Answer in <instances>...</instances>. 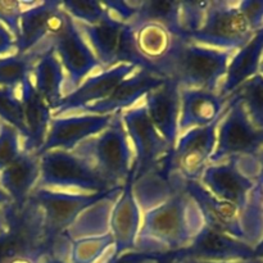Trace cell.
I'll return each instance as SVG.
<instances>
[{"mask_svg":"<svg viewBox=\"0 0 263 263\" xmlns=\"http://www.w3.org/2000/svg\"><path fill=\"white\" fill-rule=\"evenodd\" d=\"M225 112L211 125L192 128L177 139L172 152L171 167L186 181H199L210 164V158L216 148L218 123Z\"/></svg>","mask_w":263,"mask_h":263,"instance_id":"obj_12","label":"cell"},{"mask_svg":"<svg viewBox=\"0 0 263 263\" xmlns=\"http://www.w3.org/2000/svg\"><path fill=\"white\" fill-rule=\"evenodd\" d=\"M263 149V128L253 125L243 104L228 98V108L217 127L216 148L210 164L220 163L233 157H256Z\"/></svg>","mask_w":263,"mask_h":263,"instance_id":"obj_8","label":"cell"},{"mask_svg":"<svg viewBox=\"0 0 263 263\" xmlns=\"http://www.w3.org/2000/svg\"><path fill=\"white\" fill-rule=\"evenodd\" d=\"M18 90L20 89L0 87V120L17 128L23 141L27 138V128Z\"/></svg>","mask_w":263,"mask_h":263,"instance_id":"obj_32","label":"cell"},{"mask_svg":"<svg viewBox=\"0 0 263 263\" xmlns=\"http://www.w3.org/2000/svg\"><path fill=\"white\" fill-rule=\"evenodd\" d=\"M122 187H116V189L110 190L107 197L85 210L76 218V221L69 226L68 230L64 233L63 240L71 244L72 241L82 238L102 236L109 234L110 213H112L113 205L122 193Z\"/></svg>","mask_w":263,"mask_h":263,"instance_id":"obj_27","label":"cell"},{"mask_svg":"<svg viewBox=\"0 0 263 263\" xmlns=\"http://www.w3.org/2000/svg\"><path fill=\"white\" fill-rule=\"evenodd\" d=\"M113 115H84L53 117L39 156L50 151L72 152L79 144L98 135L109 126Z\"/></svg>","mask_w":263,"mask_h":263,"instance_id":"obj_15","label":"cell"},{"mask_svg":"<svg viewBox=\"0 0 263 263\" xmlns=\"http://www.w3.org/2000/svg\"><path fill=\"white\" fill-rule=\"evenodd\" d=\"M259 73L263 76V57H262V61H261V66H259Z\"/></svg>","mask_w":263,"mask_h":263,"instance_id":"obj_48","label":"cell"},{"mask_svg":"<svg viewBox=\"0 0 263 263\" xmlns=\"http://www.w3.org/2000/svg\"><path fill=\"white\" fill-rule=\"evenodd\" d=\"M263 57V27L254 33L247 45L236 50L229 62L226 76L217 94L228 99L239 86L259 73Z\"/></svg>","mask_w":263,"mask_h":263,"instance_id":"obj_24","label":"cell"},{"mask_svg":"<svg viewBox=\"0 0 263 263\" xmlns=\"http://www.w3.org/2000/svg\"><path fill=\"white\" fill-rule=\"evenodd\" d=\"M66 17L67 13L62 9L58 0L36 2L28 7L21 15L15 51L25 54L35 50L61 30Z\"/></svg>","mask_w":263,"mask_h":263,"instance_id":"obj_16","label":"cell"},{"mask_svg":"<svg viewBox=\"0 0 263 263\" xmlns=\"http://www.w3.org/2000/svg\"><path fill=\"white\" fill-rule=\"evenodd\" d=\"M146 113L152 123L171 148L179 139L180 87L176 82L166 80L161 86L152 90L144 98Z\"/></svg>","mask_w":263,"mask_h":263,"instance_id":"obj_20","label":"cell"},{"mask_svg":"<svg viewBox=\"0 0 263 263\" xmlns=\"http://www.w3.org/2000/svg\"><path fill=\"white\" fill-rule=\"evenodd\" d=\"M77 23L80 32L89 44L103 71L121 63L134 64L141 68V61L134 45L133 27L108 15L97 25Z\"/></svg>","mask_w":263,"mask_h":263,"instance_id":"obj_9","label":"cell"},{"mask_svg":"<svg viewBox=\"0 0 263 263\" xmlns=\"http://www.w3.org/2000/svg\"><path fill=\"white\" fill-rule=\"evenodd\" d=\"M257 192H258V197H259V202H261V207L263 211V184H257Z\"/></svg>","mask_w":263,"mask_h":263,"instance_id":"obj_47","label":"cell"},{"mask_svg":"<svg viewBox=\"0 0 263 263\" xmlns=\"http://www.w3.org/2000/svg\"><path fill=\"white\" fill-rule=\"evenodd\" d=\"M171 254L176 262H238L254 259V248L204 225L189 247Z\"/></svg>","mask_w":263,"mask_h":263,"instance_id":"obj_14","label":"cell"},{"mask_svg":"<svg viewBox=\"0 0 263 263\" xmlns=\"http://www.w3.org/2000/svg\"><path fill=\"white\" fill-rule=\"evenodd\" d=\"M176 263H179V262H176Z\"/></svg>","mask_w":263,"mask_h":263,"instance_id":"obj_50","label":"cell"},{"mask_svg":"<svg viewBox=\"0 0 263 263\" xmlns=\"http://www.w3.org/2000/svg\"><path fill=\"white\" fill-rule=\"evenodd\" d=\"M138 68L134 64L121 63L113 68L98 72L87 77L74 91L67 94L51 108L53 117H62L68 112L82 110L85 107L102 102L112 94L122 80Z\"/></svg>","mask_w":263,"mask_h":263,"instance_id":"obj_17","label":"cell"},{"mask_svg":"<svg viewBox=\"0 0 263 263\" xmlns=\"http://www.w3.org/2000/svg\"><path fill=\"white\" fill-rule=\"evenodd\" d=\"M66 74L55 50L49 41L37 57L32 71V82L39 94L51 108L64 97L63 86Z\"/></svg>","mask_w":263,"mask_h":263,"instance_id":"obj_26","label":"cell"},{"mask_svg":"<svg viewBox=\"0 0 263 263\" xmlns=\"http://www.w3.org/2000/svg\"><path fill=\"white\" fill-rule=\"evenodd\" d=\"M40 263H69V261L67 258H64V257L58 256V254L46 253L43 256Z\"/></svg>","mask_w":263,"mask_h":263,"instance_id":"obj_42","label":"cell"},{"mask_svg":"<svg viewBox=\"0 0 263 263\" xmlns=\"http://www.w3.org/2000/svg\"><path fill=\"white\" fill-rule=\"evenodd\" d=\"M72 152L86 159L110 189L122 187L133 171L135 159L122 112L115 113L104 131L82 141Z\"/></svg>","mask_w":263,"mask_h":263,"instance_id":"obj_5","label":"cell"},{"mask_svg":"<svg viewBox=\"0 0 263 263\" xmlns=\"http://www.w3.org/2000/svg\"><path fill=\"white\" fill-rule=\"evenodd\" d=\"M20 131L0 120V172L4 171L22 151Z\"/></svg>","mask_w":263,"mask_h":263,"instance_id":"obj_34","label":"cell"},{"mask_svg":"<svg viewBox=\"0 0 263 263\" xmlns=\"http://www.w3.org/2000/svg\"><path fill=\"white\" fill-rule=\"evenodd\" d=\"M199 182L217 199L234 204L241 211L249 207L257 185L254 179L241 168L238 157L208 164Z\"/></svg>","mask_w":263,"mask_h":263,"instance_id":"obj_13","label":"cell"},{"mask_svg":"<svg viewBox=\"0 0 263 263\" xmlns=\"http://www.w3.org/2000/svg\"><path fill=\"white\" fill-rule=\"evenodd\" d=\"M204 225L199 207L184 190L143 213L136 251L151 254L179 252L192 244Z\"/></svg>","mask_w":263,"mask_h":263,"instance_id":"obj_1","label":"cell"},{"mask_svg":"<svg viewBox=\"0 0 263 263\" xmlns=\"http://www.w3.org/2000/svg\"><path fill=\"white\" fill-rule=\"evenodd\" d=\"M36 2H17V0H0V23L12 32L14 39L20 33V20L23 10Z\"/></svg>","mask_w":263,"mask_h":263,"instance_id":"obj_36","label":"cell"},{"mask_svg":"<svg viewBox=\"0 0 263 263\" xmlns=\"http://www.w3.org/2000/svg\"><path fill=\"white\" fill-rule=\"evenodd\" d=\"M20 98L27 128V138L22 141V151L39 153L44 145L49 125L53 118L51 109L33 86L32 76L27 77L21 85Z\"/></svg>","mask_w":263,"mask_h":263,"instance_id":"obj_23","label":"cell"},{"mask_svg":"<svg viewBox=\"0 0 263 263\" xmlns=\"http://www.w3.org/2000/svg\"><path fill=\"white\" fill-rule=\"evenodd\" d=\"M122 121L135 156L133 168L134 180H136L171 154L174 148L166 143L154 127L144 103L122 112Z\"/></svg>","mask_w":263,"mask_h":263,"instance_id":"obj_11","label":"cell"},{"mask_svg":"<svg viewBox=\"0 0 263 263\" xmlns=\"http://www.w3.org/2000/svg\"><path fill=\"white\" fill-rule=\"evenodd\" d=\"M180 5L181 2L176 0H141L139 2L135 17L131 20V22H128V25L158 23L171 31L175 36L181 37Z\"/></svg>","mask_w":263,"mask_h":263,"instance_id":"obj_28","label":"cell"},{"mask_svg":"<svg viewBox=\"0 0 263 263\" xmlns=\"http://www.w3.org/2000/svg\"><path fill=\"white\" fill-rule=\"evenodd\" d=\"M179 134L195 127H204L221 117L228 105V99L217 92L199 89H180Z\"/></svg>","mask_w":263,"mask_h":263,"instance_id":"obj_22","label":"cell"},{"mask_svg":"<svg viewBox=\"0 0 263 263\" xmlns=\"http://www.w3.org/2000/svg\"><path fill=\"white\" fill-rule=\"evenodd\" d=\"M102 3L110 17L122 23L131 22L139 7V2H126V0H103Z\"/></svg>","mask_w":263,"mask_h":263,"instance_id":"obj_38","label":"cell"},{"mask_svg":"<svg viewBox=\"0 0 263 263\" xmlns=\"http://www.w3.org/2000/svg\"><path fill=\"white\" fill-rule=\"evenodd\" d=\"M234 53L235 51L207 48L176 37L168 55L159 64L157 73L176 82L180 89L217 92Z\"/></svg>","mask_w":263,"mask_h":263,"instance_id":"obj_2","label":"cell"},{"mask_svg":"<svg viewBox=\"0 0 263 263\" xmlns=\"http://www.w3.org/2000/svg\"><path fill=\"white\" fill-rule=\"evenodd\" d=\"M131 27L134 33V45L143 66L141 68L158 74L157 71L159 64L168 55L175 40L179 36H175L171 31L158 23H143Z\"/></svg>","mask_w":263,"mask_h":263,"instance_id":"obj_25","label":"cell"},{"mask_svg":"<svg viewBox=\"0 0 263 263\" xmlns=\"http://www.w3.org/2000/svg\"><path fill=\"white\" fill-rule=\"evenodd\" d=\"M109 193L110 190L84 194L40 187L33 189L28 202L35 205L40 213L41 246L44 252L59 256L68 253L69 243L63 240L64 233L85 210L102 200Z\"/></svg>","mask_w":263,"mask_h":263,"instance_id":"obj_3","label":"cell"},{"mask_svg":"<svg viewBox=\"0 0 263 263\" xmlns=\"http://www.w3.org/2000/svg\"><path fill=\"white\" fill-rule=\"evenodd\" d=\"M229 98L238 99L253 125L263 128V76L261 73L244 82Z\"/></svg>","mask_w":263,"mask_h":263,"instance_id":"obj_30","label":"cell"},{"mask_svg":"<svg viewBox=\"0 0 263 263\" xmlns=\"http://www.w3.org/2000/svg\"><path fill=\"white\" fill-rule=\"evenodd\" d=\"M254 259L263 263V238L258 244L254 247Z\"/></svg>","mask_w":263,"mask_h":263,"instance_id":"obj_44","label":"cell"},{"mask_svg":"<svg viewBox=\"0 0 263 263\" xmlns=\"http://www.w3.org/2000/svg\"><path fill=\"white\" fill-rule=\"evenodd\" d=\"M40 179V156L35 152L21 151L17 158L0 172V186L12 199L15 210L26 207L31 193Z\"/></svg>","mask_w":263,"mask_h":263,"instance_id":"obj_21","label":"cell"},{"mask_svg":"<svg viewBox=\"0 0 263 263\" xmlns=\"http://www.w3.org/2000/svg\"><path fill=\"white\" fill-rule=\"evenodd\" d=\"M166 80L148 69L136 68L130 76L117 85L109 97L102 102L85 107L80 112L92 115H113L123 112L135 107L139 100L144 99L148 92L161 86Z\"/></svg>","mask_w":263,"mask_h":263,"instance_id":"obj_19","label":"cell"},{"mask_svg":"<svg viewBox=\"0 0 263 263\" xmlns=\"http://www.w3.org/2000/svg\"><path fill=\"white\" fill-rule=\"evenodd\" d=\"M238 9L253 32L263 27V0H241L238 2Z\"/></svg>","mask_w":263,"mask_h":263,"instance_id":"obj_37","label":"cell"},{"mask_svg":"<svg viewBox=\"0 0 263 263\" xmlns=\"http://www.w3.org/2000/svg\"><path fill=\"white\" fill-rule=\"evenodd\" d=\"M257 162V184H263V149L256 156Z\"/></svg>","mask_w":263,"mask_h":263,"instance_id":"obj_43","label":"cell"},{"mask_svg":"<svg viewBox=\"0 0 263 263\" xmlns=\"http://www.w3.org/2000/svg\"><path fill=\"white\" fill-rule=\"evenodd\" d=\"M148 263H156V261H153V262H148Z\"/></svg>","mask_w":263,"mask_h":263,"instance_id":"obj_49","label":"cell"},{"mask_svg":"<svg viewBox=\"0 0 263 263\" xmlns=\"http://www.w3.org/2000/svg\"><path fill=\"white\" fill-rule=\"evenodd\" d=\"M15 50V39L3 23H0V55Z\"/></svg>","mask_w":263,"mask_h":263,"instance_id":"obj_41","label":"cell"},{"mask_svg":"<svg viewBox=\"0 0 263 263\" xmlns=\"http://www.w3.org/2000/svg\"><path fill=\"white\" fill-rule=\"evenodd\" d=\"M156 263H176V261H175V258L172 257V254L168 253V254H162V256L157 259Z\"/></svg>","mask_w":263,"mask_h":263,"instance_id":"obj_45","label":"cell"},{"mask_svg":"<svg viewBox=\"0 0 263 263\" xmlns=\"http://www.w3.org/2000/svg\"><path fill=\"white\" fill-rule=\"evenodd\" d=\"M210 2H181L180 27L181 39H186L202 26Z\"/></svg>","mask_w":263,"mask_h":263,"instance_id":"obj_35","label":"cell"},{"mask_svg":"<svg viewBox=\"0 0 263 263\" xmlns=\"http://www.w3.org/2000/svg\"><path fill=\"white\" fill-rule=\"evenodd\" d=\"M61 8L76 22L97 25L109 15L102 2L98 0H63Z\"/></svg>","mask_w":263,"mask_h":263,"instance_id":"obj_33","label":"cell"},{"mask_svg":"<svg viewBox=\"0 0 263 263\" xmlns=\"http://www.w3.org/2000/svg\"><path fill=\"white\" fill-rule=\"evenodd\" d=\"M113 247L115 240L110 233L79 239L69 244L68 261L69 263H98Z\"/></svg>","mask_w":263,"mask_h":263,"instance_id":"obj_31","label":"cell"},{"mask_svg":"<svg viewBox=\"0 0 263 263\" xmlns=\"http://www.w3.org/2000/svg\"><path fill=\"white\" fill-rule=\"evenodd\" d=\"M48 41L55 50L64 69V95L74 91L95 71H103L102 64L80 32L76 21L68 14L61 30Z\"/></svg>","mask_w":263,"mask_h":263,"instance_id":"obj_10","label":"cell"},{"mask_svg":"<svg viewBox=\"0 0 263 263\" xmlns=\"http://www.w3.org/2000/svg\"><path fill=\"white\" fill-rule=\"evenodd\" d=\"M143 221V212L134 195V168L128 175L122 193L113 205L109 229L115 240L112 256L136 251V239Z\"/></svg>","mask_w":263,"mask_h":263,"instance_id":"obj_18","label":"cell"},{"mask_svg":"<svg viewBox=\"0 0 263 263\" xmlns=\"http://www.w3.org/2000/svg\"><path fill=\"white\" fill-rule=\"evenodd\" d=\"M104 193L112 190L97 170L74 152L50 151L40 156V179L35 189Z\"/></svg>","mask_w":263,"mask_h":263,"instance_id":"obj_6","label":"cell"},{"mask_svg":"<svg viewBox=\"0 0 263 263\" xmlns=\"http://www.w3.org/2000/svg\"><path fill=\"white\" fill-rule=\"evenodd\" d=\"M185 192L195 200L208 228L244 241L253 248L261 241L263 211L257 186L253 190L251 204L244 211L217 199L199 181L185 182Z\"/></svg>","mask_w":263,"mask_h":263,"instance_id":"obj_4","label":"cell"},{"mask_svg":"<svg viewBox=\"0 0 263 263\" xmlns=\"http://www.w3.org/2000/svg\"><path fill=\"white\" fill-rule=\"evenodd\" d=\"M14 208L12 199L0 186V235L5 234L10 228V215Z\"/></svg>","mask_w":263,"mask_h":263,"instance_id":"obj_40","label":"cell"},{"mask_svg":"<svg viewBox=\"0 0 263 263\" xmlns=\"http://www.w3.org/2000/svg\"><path fill=\"white\" fill-rule=\"evenodd\" d=\"M45 43L28 53L21 54L15 51L12 55L2 57L0 58V87L20 89L22 82L27 77L32 76L33 67L37 61V57L40 55L41 50L45 46Z\"/></svg>","mask_w":263,"mask_h":263,"instance_id":"obj_29","label":"cell"},{"mask_svg":"<svg viewBox=\"0 0 263 263\" xmlns=\"http://www.w3.org/2000/svg\"><path fill=\"white\" fill-rule=\"evenodd\" d=\"M254 33L238 9V2L213 0L208 4L199 30L184 40L218 50L236 51L247 45Z\"/></svg>","mask_w":263,"mask_h":263,"instance_id":"obj_7","label":"cell"},{"mask_svg":"<svg viewBox=\"0 0 263 263\" xmlns=\"http://www.w3.org/2000/svg\"><path fill=\"white\" fill-rule=\"evenodd\" d=\"M179 263H262L256 259H252V261H238V262H203V261H184Z\"/></svg>","mask_w":263,"mask_h":263,"instance_id":"obj_46","label":"cell"},{"mask_svg":"<svg viewBox=\"0 0 263 263\" xmlns=\"http://www.w3.org/2000/svg\"><path fill=\"white\" fill-rule=\"evenodd\" d=\"M162 254H151V253H143V252L131 251L126 252V253L120 254V256L115 257L110 254L109 258L103 263H148L157 261Z\"/></svg>","mask_w":263,"mask_h":263,"instance_id":"obj_39","label":"cell"}]
</instances>
